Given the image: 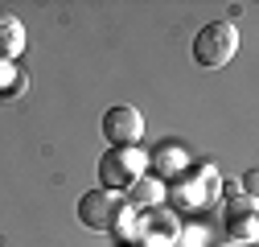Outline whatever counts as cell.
<instances>
[{"label":"cell","instance_id":"obj_1","mask_svg":"<svg viewBox=\"0 0 259 247\" xmlns=\"http://www.w3.org/2000/svg\"><path fill=\"white\" fill-rule=\"evenodd\" d=\"M235 54H239V29L231 21L202 25V33L193 37V62L206 66V70H222Z\"/></svg>","mask_w":259,"mask_h":247},{"label":"cell","instance_id":"obj_2","mask_svg":"<svg viewBox=\"0 0 259 247\" xmlns=\"http://www.w3.org/2000/svg\"><path fill=\"white\" fill-rule=\"evenodd\" d=\"M103 190H127L136 177H144V152L140 148H107L99 157Z\"/></svg>","mask_w":259,"mask_h":247},{"label":"cell","instance_id":"obj_3","mask_svg":"<svg viewBox=\"0 0 259 247\" xmlns=\"http://www.w3.org/2000/svg\"><path fill=\"white\" fill-rule=\"evenodd\" d=\"M119 210H123L119 194L99 185V190H87V194L78 198V223H82L87 231H111L115 219H119Z\"/></svg>","mask_w":259,"mask_h":247},{"label":"cell","instance_id":"obj_4","mask_svg":"<svg viewBox=\"0 0 259 247\" xmlns=\"http://www.w3.org/2000/svg\"><path fill=\"white\" fill-rule=\"evenodd\" d=\"M103 136L111 140V148H140V136H144V115L136 107H111L103 115Z\"/></svg>","mask_w":259,"mask_h":247},{"label":"cell","instance_id":"obj_5","mask_svg":"<svg viewBox=\"0 0 259 247\" xmlns=\"http://www.w3.org/2000/svg\"><path fill=\"white\" fill-rule=\"evenodd\" d=\"M160 202H165V185L156 177H136L127 185V206L132 210H156Z\"/></svg>","mask_w":259,"mask_h":247},{"label":"cell","instance_id":"obj_6","mask_svg":"<svg viewBox=\"0 0 259 247\" xmlns=\"http://www.w3.org/2000/svg\"><path fill=\"white\" fill-rule=\"evenodd\" d=\"M25 50V25L9 13V9H0V62H9Z\"/></svg>","mask_w":259,"mask_h":247},{"label":"cell","instance_id":"obj_7","mask_svg":"<svg viewBox=\"0 0 259 247\" xmlns=\"http://www.w3.org/2000/svg\"><path fill=\"white\" fill-rule=\"evenodd\" d=\"M226 231L239 243H255V210H251V202H243V214H231V219H226Z\"/></svg>","mask_w":259,"mask_h":247},{"label":"cell","instance_id":"obj_8","mask_svg":"<svg viewBox=\"0 0 259 247\" xmlns=\"http://www.w3.org/2000/svg\"><path fill=\"white\" fill-rule=\"evenodd\" d=\"M160 235H173V219H169V214H156L152 227H148V239H152L156 247H165V243H160Z\"/></svg>","mask_w":259,"mask_h":247}]
</instances>
